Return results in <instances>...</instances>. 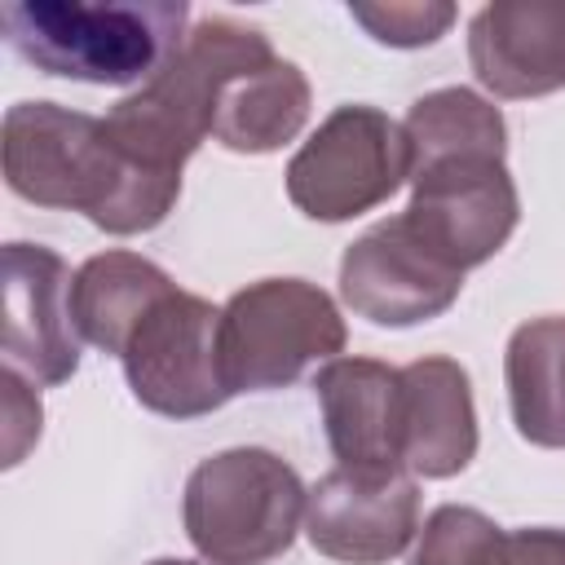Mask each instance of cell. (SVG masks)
<instances>
[{
    "label": "cell",
    "instance_id": "8",
    "mask_svg": "<svg viewBox=\"0 0 565 565\" xmlns=\"http://www.w3.org/2000/svg\"><path fill=\"white\" fill-rule=\"evenodd\" d=\"M463 291V274L446 265L406 216L371 225L344 247L340 296L344 305L375 327H419L441 318Z\"/></svg>",
    "mask_w": 565,
    "mask_h": 565
},
{
    "label": "cell",
    "instance_id": "11",
    "mask_svg": "<svg viewBox=\"0 0 565 565\" xmlns=\"http://www.w3.org/2000/svg\"><path fill=\"white\" fill-rule=\"evenodd\" d=\"M335 468L402 477V366L375 358H331L313 375Z\"/></svg>",
    "mask_w": 565,
    "mask_h": 565
},
{
    "label": "cell",
    "instance_id": "10",
    "mask_svg": "<svg viewBox=\"0 0 565 565\" xmlns=\"http://www.w3.org/2000/svg\"><path fill=\"white\" fill-rule=\"evenodd\" d=\"M75 274L53 247H4V366L31 384H66L79 371V327L71 313Z\"/></svg>",
    "mask_w": 565,
    "mask_h": 565
},
{
    "label": "cell",
    "instance_id": "6",
    "mask_svg": "<svg viewBox=\"0 0 565 565\" xmlns=\"http://www.w3.org/2000/svg\"><path fill=\"white\" fill-rule=\"evenodd\" d=\"M287 199L309 221H353L388 203L411 177L406 132L375 106H335L287 163Z\"/></svg>",
    "mask_w": 565,
    "mask_h": 565
},
{
    "label": "cell",
    "instance_id": "7",
    "mask_svg": "<svg viewBox=\"0 0 565 565\" xmlns=\"http://www.w3.org/2000/svg\"><path fill=\"white\" fill-rule=\"evenodd\" d=\"M119 366L132 397L168 419H199L234 397L221 362V309L181 287L137 322Z\"/></svg>",
    "mask_w": 565,
    "mask_h": 565
},
{
    "label": "cell",
    "instance_id": "13",
    "mask_svg": "<svg viewBox=\"0 0 565 565\" xmlns=\"http://www.w3.org/2000/svg\"><path fill=\"white\" fill-rule=\"evenodd\" d=\"M477 455V406L468 371L455 358H415L402 366V468L446 481Z\"/></svg>",
    "mask_w": 565,
    "mask_h": 565
},
{
    "label": "cell",
    "instance_id": "15",
    "mask_svg": "<svg viewBox=\"0 0 565 565\" xmlns=\"http://www.w3.org/2000/svg\"><path fill=\"white\" fill-rule=\"evenodd\" d=\"M177 282L137 252H97L75 269L71 282V313L79 340L97 344L102 353H124L137 322L172 291Z\"/></svg>",
    "mask_w": 565,
    "mask_h": 565
},
{
    "label": "cell",
    "instance_id": "3",
    "mask_svg": "<svg viewBox=\"0 0 565 565\" xmlns=\"http://www.w3.org/2000/svg\"><path fill=\"white\" fill-rule=\"evenodd\" d=\"M185 0H9L4 44L40 75L141 88L190 35Z\"/></svg>",
    "mask_w": 565,
    "mask_h": 565
},
{
    "label": "cell",
    "instance_id": "5",
    "mask_svg": "<svg viewBox=\"0 0 565 565\" xmlns=\"http://www.w3.org/2000/svg\"><path fill=\"white\" fill-rule=\"evenodd\" d=\"M349 331L335 300L305 278H260L221 309V362L230 393L296 384L313 362L340 358Z\"/></svg>",
    "mask_w": 565,
    "mask_h": 565
},
{
    "label": "cell",
    "instance_id": "20",
    "mask_svg": "<svg viewBox=\"0 0 565 565\" xmlns=\"http://www.w3.org/2000/svg\"><path fill=\"white\" fill-rule=\"evenodd\" d=\"M499 565H565V530L556 525L508 530Z\"/></svg>",
    "mask_w": 565,
    "mask_h": 565
},
{
    "label": "cell",
    "instance_id": "17",
    "mask_svg": "<svg viewBox=\"0 0 565 565\" xmlns=\"http://www.w3.org/2000/svg\"><path fill=\"white\" fill-rule=\"evenodd\" d=\"M508 530L463 503H441L415 534L411 565H499Z\"/></svg>",
    "mask_w": 565,
    "mask_h": 565
},
{
    "label": "cell",
    "instance_id": "2",
    "mask_svg": "<svg viewBox=\"0 0 565 565\" xmlns=\"http://www.w3.org/2000/svg\"><path fill=\"white\" fill-rule=\"evenodd\" d=\"M4 181L18 199L84 212L106 234H146L181 199V181L141 172L106 132V119L57 102L4 110Z\"/></svg>",
    "mask_w": 565,
    "mask_h": 565
},
{
    "label": "cell",
    "instance_id": "19",
    "mask_svg": "<svg viewBox=\"0 0 565 565\" xmlns=\"http://www.w3.org/2000/svg\"><path fill=\"white\" fill-rule=\"evenodd\" d=\"M0 388H4V468H18L22 455L40 441V419H44V411H40V397L26 393L22 375L9 371V366L0 371Z\"/></svg>",
    "mask_w": 565,
    "mask_h": 565
},
{
    "label": "cell",
    "instance_id": "14",
    "mask_svg": "<svg viewBox=\"0 0 565 565\" xmlns=\"http://www.w3.org/2000/svg\"><path fill=\"white\" fill-rule=\"evenodd\" d=\"M309 79L296 62L269 53L225 75L212 115V141L234 154H274L300 137L309 119Z\"/></svg>",
    "mask_w": 565,
    "mask_h": 565
},
{
    "label": "cell",
    "instance_id": "12",
    "mask_svg": "<svg viewBox=\"0 0 565 565\" xmlns=\"http://www.w3.org/2000/svg\"><path fill=\"white\" fill-rule=\"evenodd\" d=\"M468 62L503 102L565 88V0H494L468 22Z\"/></svg>",
    "mask_w": 565,
    "mask_h": 565
},
{
    "label": "cell",
    "instance_id": "16",
    "mask_svg": "<svg viewBox=\"0 0 565 565\" xmlns=\"http://www.w3.org/2000/svg\"><path fill=\"white\" fill-rule=\"evenodd\" d=\"M503 384L530 446L565 450V318H530L508 335Z\"/></svg>",
    "mask_w": 565,
    "mask_h": 565
},
{
    "label": "cell",
    "instance_id": "18",
    "mask_svg": "<svg viewBox=\"0 0 565 565\" xmlns=\"http://www.w3.org/2000/svg\"><path fill=\"white\" fill-rule=\"evenodd\" d=\"M349 18L388 49H424L437 44L450 22H455V4L446 0H353Z\"/></svg>",
    "mask_w": 565,
    "mask_h": 565
},
{
    "label": "cell",
    "instance_id": "9",
    "mask_svg": "<svg viewBox=\"0 0 565 565\" xmlns=\"http://www.w3.org/2000/svg\"><path fill=\"white\" fill-rule=\"evenodd\" d=\"M305 534L313 552L340 565H384L419 534L415 477H366L331 468L313 481L305 503Z\"/></svg>",
    "mask_w": 565,
    "mask_h": 565
},
{
    "label": "cell",
    "instance_id": "1",
    "mask_svg": "<svg viewBox=\"0 0 565 565\" xmlns=\"http://www.w3.org/2000/svg\"><path fill=\"white\" fill-rule=\"evenodd\" d=\"M402 132L411 150L406 225L459 274L486 265L521 221L499 106L472 88H437L406 110Z\"/></svg>",
    "mask_w": 565,
    "mask_h": 565
},
{
    "label": "cell",
    "instance_id": "4",
    "mask_svg": "<svg viewBox=\"0 0 565 565\" xmlns=\"http://www.w3.org/2000/svg\"><path fill=\"white\" fill-rule=\"evenodd\" d=\"M309 490L296 468L265 446L207 455L185 477V539L207 565H269L305 530Z\"/></svg>",
    "mask_w": 565,
    "mask_h": 565
},
{
    "label": "cell",
    "instance_id": "21",
    "mask_svg": "<svg viewBox=\"0 0 565 565\" xmlns=\"http://www.w3.org/2000/svg\"><path fill=\"white\" fill-rule=\"evenodd\" d=\"M150 565H199V561H177V556H159V561H150Z\"/></svg>",
    "mask_w": 565,
    "mask_h": 565
}]
</instances>
